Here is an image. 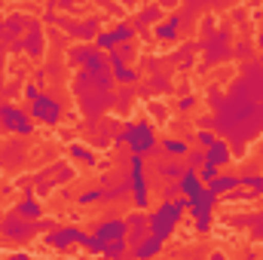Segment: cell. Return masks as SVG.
I'll list each match as a JSON object with an SVG mask.
<instances>
[{
  "label": "cell",
  "mask_w": 263,
  "mask_h": 260,
  "mask_svg": "<svg viewBox=\"0 0 263 260\" xmlns=\"http://www.w3.org/2000/svg\"><path fill=\"white\" fill-rule=\"evenodd\" d=\"M205 159L223 169V165L230 162V144H227V141H220V138H214V144H208V147H205Z\"/></svg>",
  "instance_id": "14"
},
{
  "label": "cell",
  "mask_w": 263,
  "mask_h": 260,
  "mask_svg": "<svg viewBox=\"0 0 263 260\" xmlns=\"http://www.w3.org/2000/svg\"><path fill=\"white\" fill-rule=\"evenodd\" d=\"M6 31H9V34H12V37H18V34H22V31H25V22H22V18H18V15H12V18H9V22H6Z\"/></svg>",
  "instance_id": "29"
},
{
  "label": "cell",
  "mask_w": 263,
  "mask_h": 260,
  "mask_svg": "<svg viewBox=\"0 0 263 260\" xmlns=\"http://www.w3.org/2000/svg\"><path fill=\"white\" fill-rule=\"evenodd\" d=\"M70 62L73 65H83L86 70H92V73H101V70H107V55H104V49H92V46H77V49H70Z\"/></svg>",
  "instance_id": "6"
},
{
  "label": "cell",
  "mask_w": 263,
  "mask_h": 260,
  "mask_svg": "<svg viewBox=\"0 0 263 260\" xmlns=\"http://www.w3.org/2000/svg\"><path fill=\"white\" fill-rule=\"evenodd\" d=\"M150 114H153L156 120H165V107H162V104H150Z\"/></svg>",
  "instance_id": "36"
},
{
  "label": "cell",
  "mask_w": 263,
  "mask_h": 260,
  "mask_svg": "<svg viewBox=\"0 0 263 260\" xmlns=\"http://www.w3.org/2000/svg\"><path fill=\"white\" fill-rule=\"evenodd\" d=\"M159 15H162V12H159V6H150V9H144V12H141V18H138V25H135V28H141V25H147V22H159Z\"/></svg>",
  "instance_id": "28"
},
{
  "label": "cell",
  "mask_w": 263,
  "mask_h": 260,
  "mask_svg": "<svg viewBox=\"0 0 263 260\" xmlns=\"http://www.w3.org/2000/svg\"><path fill=\"white\" fill-rule=\"evenodd\" d=\"M178 187H181V196H196L205 190V181L199 178V169H193V165H187L184 172H181V178H178Z\"/></svg>",
  "instance_id": "13"
},
{
  "label": "cell",
  "mask_w": 263,
  "mask_h": 260,
  "mask_svg": "<svg viewBox=\"0 0 263 260\" xmlns=\"http://www.w3.org/2000/svg\"><path fill=\"white\" fill-rule=\"evenodd\" d=\"M86 236L89 233H83L80 227H55V230H49L46 245L49 248H59V251H67L70 245H86Z\"/></svg>",
  "instance_id": "7"
},
{
  "label": "cell",
  "mask_w": 263,
  "mask_h": 260,
  "mask_svg": "<svg viewBox=\"0 0 263 260\" xmlns=\"http://www.w3.org/2000/svg\"><path fill=\"white\" fill-rule=\"evenodd\" d=\"M257 43H260V46H263V34H260V40H257Z\"/></svg>",
  "instance_id": "38"
},
{
  "label": "cell",
  "mask_w": 263,
  "mask_h": 260,
  "mask_svg": "<svg viewBox=\"0 0 263 260\" xmlns=\"http://www.w3.org/2000/svg\"><path fill=\"white\" fill-rule=\"evenodd\" d=\"M132 34H135V25H126V22H120V25L114 28V37H117V43H126Z\"/></svg>",
  "instance_id": "26"
},
{
  "label": "cell",
  "mask_w": 263,
  "mask_h": 260,
  "mask_svg": "<svg viewBox=\"0 0 263 260\" xmlns=\"http://www.w3.org/2000/svg\"><path fill=\"white\" fill-rule=\"evenodd\" d=\"M181 217H184V211L175 205V199H162V202L156 205V211H150V214H147V233L165 242V239H172V236H175V230H178Z\"/></svg>",
  "instance_id": "1"
},
{
  "label": "cell",
  "mask_w": 263,
  "mask_h": 260,
  "mask_svg": "<svg viewBox=\"0 0 263 260\" xmlns=\"http://www.w3.org/2000/svg\"><path fill=\"white\" fill-rule=\"evenodd\" d=\"M214 138H217L214 132H199V135H196V144H199V147H202V150H205L208 144H214Z\"/></svg>",
  "instance_id": "31"
},
{
  "label": "cell",
  "mask_w": 263,
  "mask_h": 260,
  "mask_svg": "<svg viewBox=\"0 0 263 260\" xmlns=\"http://www.w3.org/2000/svg\"><path fill=\"white\" fill-rule=\"evenodd\" d=\"M211 193H217V196H227V193H233L236 187H239V175H217L211 184H205Z\"/></svg>",
  "instance_id": "17"
},
{
  "label": "cell",
  "mask_w": 263,
  "mask_h": 260,
  "mask_svg": "<svg viewBox=\"0 0 263 260\" xmlns=\"http://www.w3.org/2000/svg\"><path fill=\"white\" fill-rule=\"evenodd\" d=\"M0 233L3 236H9V239H15V242H25V239H31L34 233H37V220H28V217H6L3 224H0Z\"/></svg>",
  "instance_id": "8"
},
{
  "label": "cell",
  "mask_w": 263,
  "mask_h": 260,
  "mask_svg": "<svg viewBox=\"0 0 263 260\" xmlns=\"http://www.w3.org/2000/svg\"><path fill=\"white\" fill-rule=\"evenodd\" d=\"M37 95H40V89H37L34 83H28V86H25V98L31 101V98H37Z\"/></svg>",
  "instance_id": "35"
},
{
  "label": "cell",
  "mask_w": 263,
  "mask_h": 260,
  "mask_svg": "<svg viewBox=\"0 0 263 260\" xmlns=\"http://www.w3.org/2000/svg\"><path fill=\"white\" fill-rule=\"evenodd\" d=\"M95 236H101L104 242H110V239H126V236H129V224L120 220V217H107V220H101V224L95 227Z\"/></svg>",
  "instance_id": "12"
},
{
  "label": "cell",
  "mask_w": 263,
  "mask_h": 260,
  "mask_svg": "<svg viewBox=\"0 0 263 260\" xmlns=\"http://www.w3.org/2000/svg\"><path fill=\"white\" fill-rule=\"evenodd\" d=\"M95 46L104 49V52L117 49V37H114V31H98V34H95Z\"/></svg>",
  "instance_id": "23"
},
{
  "label": "cell",
  "mask_w": 263,
  "mask_h": 260,
  "mask_svg": "<svg viewBox=\"0 0 263 260\" xmlns=\"http://www.w3.org/2000/svg\"><path fill=\"white\" fill-rule=\"evenodd\" d=\"M175 196H181V187H178V178H175L172 184H165V199H175Z\"/></svg>",
  "instance_id": "34"
},
{
  "label": "cell",
  "mask_w": 263,
  "mask_h": 260,
  "mask_svg": "<svg viewBox=\"0 0 263 260\" xmlns=\"http://www.w3.org/2000/svg\"><path fill=\"white\" fill-rule=\"evenodd\" d=\"M178 28H181V15H172L165 25H156V37L159 40H175L178 37Z\"/></svg>",
  "instance_id": "20"
},
{
  "label": "cell",
  "mask_w": 263,
  "mask_h": 260,
  "mask_svg": "<svg viewBox=\"0 0 263 260\" xmlns=\"http://www.w3.org/2000/svg\"><path fill=\"white\" fill-rule=\"evenodd\" d=\"M129 181H132L135 208H138V211H147V208H150V184H147V175H144V156H138V153H132Z\"/></svg>",
  "instance_id": "3"
},
{
  "label": "cell",
  "mask_w": 263,
  "mask_h": 260,
  "mask_svg": "<svg viewBox=\"0 0 263 260\" xmlns=\"http://www.w3.org/2000/svg\"><path fill=\"white\" fill-rule=\"evenodd\" d=\"M193 107H196V98H193V95H184V98L178 101V110H193Z\"/></svg>",
  "instance_id": "33"
},
{
  "label": "cell",
  "mask_w": 263,
  "mask_h": 260,
  "mask_svg": "<svg viewBox=\"0 0 263 260\" xmlns=\"http://www.w3.org/2000/svg\"><path fill=\"white\" fill-rule=\"evenodd\" d=\"M101 199H104V190H86V193L77 196L80 205H92V202H101Z\"/></svg>",
  "instance_id": "27"
},
{
  "label": "cell",
  "mask_w": 263,
  "mask_h": 260,
  "mask_svg": "<svg viewBox=\"0 0 263 260\" xmlns=\"http://www.w3.org/2000/svg\"><path fill=\"white\" fill-rule=\"evenodd\" d=\"M70 159H77V162H83V165H98V156H95V150H89V147H83V144H70Z\"/></svg>",
  "instance_id": "19"
},
{
  "label": "cell",
  "mask_w": 263,
  "mask_h": 260,
  "mask_svg": "<svg viewBox=\"0 0 263 260\" xmlns=\"http://www.w3.org/2000/svg\"><path fill=\"white\" fill-rule=\"evenodd\" d=\"M107 62H110V70H114V80H120V83H126V86L138 83V70L126 65V59H123L117 49H110V52H107Z\"/></svg>",
  "instance_id": "10"
},
{
  "label": "cell",
  "mask_w": 263,
  "mask_h": 260,
  "mask_svg": "<svg viewBox=\"0 0 263 260\" xmlns=\"http://www.w3.org/2000/svg\"><path fill=\"white\" fill-rule=\"evenodd\" d=\"M15 211H18L22 217H28V220H40V217H43V205H40V199H34V193L25 196Z\"/></svg>",
  "instance_id": "16"
},
{
  "label": "cell",
  "mask_w": 263,
  "mask_h": 260,
  "mask_svg": "<svg viewBox=\"0 0 263 260\" xmlns=\"http://www.w3.org/2000/svg\"><path fill=\"white\" fill-rule=\"evenodd\" d=\"M31 117L46 123V126H59L62 123V101L46 95V92H40L37 98H31Z\"/></svg>",
  "instance_id": "4"
},
{
  "label": "cell",
  "mask_w": 263,
  "mask_h": 260,
  "mask_svg": "<svg viewBox=\"0 0 263 260\" xmlns=\"http://www.w3.org/2000/svg\"><path fill=\"white\" fill-rule=\"evenodd\" d=\"M239 187H245L251 196H260L263 193V178L260 175H245V178H239Z\"/></svg>",
  "instance_id": "21"
},
{
  "label": "cell",
  "mask_w": 263,
  "mask_h": 260,
  "mask_svg": "<svg viewBox=\"0 0 263 260\" xmlns=\"http://www.w3.org/2000/svg\"><path fill=\"white\" fill-rule=\"evenodd\" d=\"M129 251V239H110L107 245H104V254L107 257H123Z\"/></svg>",
  "instance_id": "22"
},
{
  "label": "cell",
  "mask_w": 263,
  "mask_h": 260,
  "mask_svg": "<svg viewBox=\"0 0 263 260\" xmlns=\"http://www.w3.org/2000/svg\"><path fill=\"white\" fill-rule=\"evenodd\" d=\"M159 147H162V153H168L172 159H184V156H187V150H190L184 138H162V141H159Z\"/></svg>",
  "instance_id": "18"
},
{
  "label": "cell",
  "mask_w": 263,
  "mask_h": 260,
  "mask_svg": "<svg viewBox=\"0 0 263 260\" xmlns=\"http://www.w3.org/2000/svg\"><path fill=\"white\" fill-rule=\"evenodd\" d=\"M208 230H211V214H208V217H196V233L199 236H205Z\"/></svg>",
  "instance_id": "32"
},
{
  "label": "cell",
  "mask_w": 263,
  "mask_h": 260,
  "mask_svg": "<svg viewBox=\"0 0 263 260\" xmlns=\"http://www.w3.org/2000/svg\"><path fill=\"white\" fill-rule=\"evenodd\" d=\"M22 46L28 49V55H31V59H40V55H43L46 37H43V25H40V22H31V25H28L25 37H22Z\"/></svg>",
  "instance_id": "9"
},
{
  "label": "cell",
  "mask_w": 263,
  "mask_h": 260,
  "mask_svg": "<svg viewBox=\"0 0 263 260\" xmlns=\"http://www.w3.org/2000/svg\"><path fill=\"white\" fill-rule=\"evenodd\" d=\"M214 202H217V193H211V190L205 187L202 193L190 196V205H187V214H193V217H208V214L214 211Z\"/></svg>",
  "instance_id": "11"
},
{
  "label": "cell",
  "mask_w": 263,
  "mask_h": 260,
  "mask_svg": "<svg viewBox=\"0 0 263 260\" xmlns=\"http://www.w3.org/2000/svg\"><path fill=\"white\" fill-rule=\"evenodd\" d=\"M117 141H120V144H129L132 153L147 156V153L156 150V129H153L150 123H129Z\"/></svg>",
  "instance_id": "2"
},
{
  "label": "cell",
  "mask_w": 263,
  "mask_h": 260,
  "mask_svg": "<svg viewBox=\"0 0 263 260\" xmlns=\"http://www.w3.org/2000/svg\"><path fill=\"white\" fill-rule=\"evenodd\" d=\"M217 175H220V165H214V162H208V159H205V162L199 165V178H202L205 184H211V181H214Z\"/></svg>",
  "instance_id": "24"
},
{
  "label": "cell",
  "mask_w": 263,
  "mask_h": 260,
  "mask_svg": "<svg viewBox=\"0 0 263 260\" xmlns=\"http://www.w3.org/2000/svg\"><path fill=\"white\" fill-rule=\"evenodd\" d=\"M0 126L6 132H15V135H31L34 123H31V114L12 107V104H0Z\"/></svg>",
  "instance_id": "5"
},
{
  "label": "cell",
  "mask_w": 263,
  "mask_h": 260,
  "mask_svg": "<svg viewBox=\"0 0 263 260\" xmlns=\"http://www.w3.org/2000/svg\"><path fill=\"white\" fill-rule=\"evenodd\" d=\"M159 251H162V239H156V236H150V233H147L135 248H132V254H135V257H156Z\"/></svg>",
  "instance_id": "15"
},
{
  "label": "cell",
  "mask_w": 263,
  "mask_h": 260,
  "mask_svg": "<svg viewBox=\"0 0 263 260\" xmlns=\"http://www.w3.org/2000/svg\"><path fill=\"white\" fill-rule=\"evenodd\" d=\"M202 162H205V150H202V147H199V150H193V153L187 150V165H193V169H199Z\"/></svg>",
  "instance_id": "30"
},
{
  "label": "cell",
  "mask_w": 263,
  "mask_h": 260,
  "mask_svg": "<svg viewBox=\"0 0 263 260\" xmlns=\"http://www.w3.org/2000/svg\"><path fill=\"white\" fill-rule=\"evenodd\" d=\"M123 59H135V46H123V49H117Z\"/></svg>",
  "instance_id": "37"
},
{
  "label": "cell",
  "mask_w": 263,
  "mask_h": 260,
  "mask_svg": "<svg viewBox=\"0 0 263 260\" xmlns=\"http://www.w3.org/2000/svg\"><path fill=\"white\" fill-rule=\"evenodd\" d=\"M98 25H101V18H98V15H92L86 25H80V37H83V40H92V37L98 34Z\"/></svg>",
  "instance_id": "25"
}]
</instances>
